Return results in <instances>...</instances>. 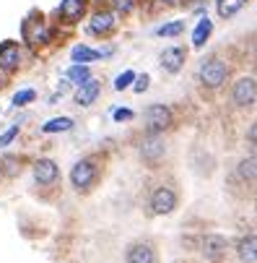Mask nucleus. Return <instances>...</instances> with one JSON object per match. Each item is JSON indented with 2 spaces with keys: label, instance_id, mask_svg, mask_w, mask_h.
Instances as JSON below:
<instances>
[{
  "label": "nucleus",
  "instance_id": "f8f14e48",
  "mask_svg": "<svg viewBox=\"0 0 257 263\" xmlns=\"http://www.w3.org/2000/svg\"><path fill=\"white\" fill-rule=\"evenodd\" d=\"M99 94H101V84H99L96 79H89V81L78 84V91H76V102H78L81 107H89V104H94V102L99 99Z\"/></svg>",
  "mask_w": 257,
  "mask_h": 263
},
{
  "label": "nucleus",
  "instance_id": "1a4fd4ad",
  "mask_svg": "<svg viewBox=\"0 0 257 263\" xmlns=\"http://www.w3.org/2000/svg\"><path fill=\"white\" fill-rule=\"evenodd\" d=\"M159 63H161V68H164L166 73H179L182 68H185V63H187V50L179 47V45L166 47V50L159 55Z\"/></svg>",
  "mask_w": 257,
  "mask_h": 263
},
{
  "label": "nucleus",
  "instance_id": "a878e982",
  "mask_svg": "<svg viewBox=\"0 0 257 263\" xmlns=\"http://www.w3.org/2000/svg\"><path fill=\"white\" fill-rule=\"evenodd\" d=\"M34 97H36V91H34V89H26V91H18V94L13 97V104H16V107H24L26 102H34Z\"/></svg>",
  "mask_w": 257,
  "mask_h": 263
},
{
  "label": "nucleus",
  "instance_id": "cd10ccee",
  "mask_svg": "<svg viewBox=\"0 0 257 263\" xmlns=\"http://www.w3.org/2000/svg\"><path fill=\"white\" fill-rule=\"evenodd\" d=\"M16 136H18V125H13L11 130H6L3 136H0V146H8V143H11Z\"/></svg>",
  "mask_w": 257,
  "mask_h": 263
},
{
  "label": "nucleus",
  "instance_id": "412c9836",
  "mask_svg": "<svg viewBox=\"0 0 257 263\" xmlns=\"http://www.w3.org/2000/svg\"><path fill=\"white\" fill-rule=\"evenodd\" d=\"M70 128H73V120H70V118H55V120H50V123L42 125L45 133H65V130H70Z\"/></svg>",
  "mask_w": 257,
  "mask_h": 263
},
{
  "label": "nucleus",
  "instance_id": "0eeeda50",
  "mask_svg": "<svg viewBox=\"0 0 257 263\" xmlns=\"http://www.w3.org/2000/svg\"><path fill=\"white\" fill-rule=\"evenodd\" d=\"M115 29H117V13L109 8H99L89 21V34L94 36H109Z\"/></svg>",
  "mask_w": 257,
  "mask_h": 263
},
{
  "label": "nucleus",
  "instance_id": "7ed1b4c3",
  "mask_svg": "<svg viewBox=\"0 0 257 263\" xmlns=\"http://www.w3.org/2000/svg\"><path fill=\"white\" fill-rule=\"evenodd\" d=\"M229 99L237 109H249L257 102V79H252V76L237 79L229 89Z\"/></svg>",
  "mask_w": 257,
  "mask_h": 263
},
{
  "label": "nucleus",
  "instance_id": "f257e3e1",
  "mask_svg": "<svg viewBox=\"0 0 257 263\" xmlns=\"http://www.w3.org/2000/svg\"><path fill=\"white\" fill-rule=\"evenodd\" d=\"M231 76V65L224 55H208L203 63H200V70H198V81H200V89L205 91H218L224 89L226 81Z\"/></svg>",
  "mask_w": 257,
  "mask_h": 263
},
{
  "label": "nucleus",
  "instance_id": "2eb2a0df",
  "mask_svg": "<svg viewBox=\"0 0 257 263\" xmlns=\"http://www.w3.org/2000/svg\"><path fill=\"white\" fill-rule=\"evenodd\" d=\"M247 6V0H216V13L218 18H234L242 8Z\"/></svg>",
  "mask_w": 257,
  "mask_h": 263
},
{
  "label": "nucleus",
  "instance_id": "20e7f679",
  "mask_svg": "<svg viewBox=\"0 0 257 263\" xmlns=\"http://www.w3.org/2000/svg\"><path fill=\"white\" fill-rule=\"evenodd\" d=\"M138 154H140V159L145 162V164H159L161 159H164V154H166V143H164V138H161V133H145L143 138H140V146H138Z\"/></svg>",
  "mask_w": 257,
  "mask_h": 263
},
{
  "label": "nucleus",
  "instance_id": "b1692460",
  "mask_svg": "<svg viewBox=\"0 0 257 263\" xmlns=\"http://www.w3.org/2000/svg\"><path fill=\"white\" fill-rule=\"evenodd\" d=\"M112 8L117 16H127L135 11V0H112Z\"/></svg>",
  "mask_w": 257,
  "mask_h": 263
},
{
  "label": "nucleus",
  "instance_id": "39448f33",
  "mask_svg": "<svg viewBox=\"0 0 257 263\" xmlns=\"http://www.w3.org/2000/svg\"><path fill=\"white\" fill-rule=\"evenodd\" d=\"M174 123V112L172 107L166 104H151L148 109H145V128H148L151 133H164L169 130Z\"/></svg>",
  "mask_w": 257,
  "mask_h": 263
},
{
  "label": "nucleus",
  "instance_id": "5701e85b",
  "mask_svg": "<svg viewBox=\"0 0 257 263\" xmlns=\"http://www.w3.org/2000/svg\"><path fill=\"white\" fill-rule=\"evenodd\" d=\"M182 31H185V24H182V21H174V24H166V26H159L156 29L159 36H177Z\"/></svg>",
  "mask_w": 257,
  "mask_h": 263
},
{
  "label": "nucleus",
  "instance_id": "6ab92c4d",
  "mask_svg": "<svg viewBox=\"0 0 257 263\" xmlns=\"http://www.w3.org/2000/svg\"><path fill=\"white\" fill-rule=\"evenodd\" d=\"M101 52L99 50H91L86 45H78L76 50H73V63H91V60H99Z\"/></svg>",
  "mask_w": 257,
  "mask_h": 263
},
{
  "label": "nucleus",
  "instance_id": "9d476101",
  "mask_svg": "<svg viewBox=\"0 0 257 263\" xmlns=\"http://www.w3.org/2000/svg\"><path fill=\"white\" fill-rule=\"evenodd\" d=\"M125 263H159V253L151 242H133L125 253Z\"/></svg>",
  "mask_w": 257,
  "mask_h": 263
},
{
  "label": "nucleus",
  "instance_id": "7c9ffc66",
  "mask_svg": "<svg viewBox=\"0 0 257 263\" xmlns=\"http://www.w3.org/2000/svg\"><path fill=\"white\" fill-rule=\"evenodd\" d=\"M130 118H133L130 109H117V112H115V120H130Z\"/></svg>",
  "mask_w": 257,
  "mask_h": 263
},
{
  "label": "nucleus",
  "instance_id": "c756f323",
  "mask_svg": "<svg viewBox=\"0 0 257 263\" xmlns=\"http://www.w3.org/2000/svg\"><path fill=\"white\" fill-rule=\"evenodd\" d=\"M135 81H138L135 84V91L138 94H143L145 89H148V76H145V73H143V76H135Z\"/></svg>",
  "mask_w": 257,
  "mask_h": 263
},
{
  "label": "nucleus",
  "instance_id": "473e14b6",
  "mask_svg": "<svg viewBox=\"0 0 257 263\" xmlns=\"http://www.w3.org/2000/svg\"><path fill=\"white\" fill-rule=\"evenodd\" d=\"M179 0H161V6H166V8H172V6H177Z\"/></svg>",
  "mask_w": 257,
  "mask_h": 263
},
{
  "label": "nucleus",
  "instance_id": "9b49d317",
  "mask_svg": "<svg viewBox=\"0 0 257 263\" xmlns=\"http://www.w3.org/2000/svg\"><path fill=\"white\" fill-rule=\"evenodd\" d=\"M86 6H89V0H62L60 8H57V16L68 24H76L86 13Z\"/></svg>",
  "mask_w": 257,
  "mask_h": 263
},
{
  "label": "nucleus",
  "instance_id": "ddd939ff",
  "mask_svg": "<svg viewBox=\"0 0 257 263\" xmlns=\"http://www.w3.org/2000/svg\"><path fill=\"white\" fill-rule=\"evenodd\" d=\"M21 63V47L16 42H3L0 45V68H6L8 73L16 70Z\"/></svg>",
  "mask_w": 257,
  "mask_h": 263
},
{
  "label": "nucleus",
  "instance_id": "a211bd4d",
  "mask_svg": "<svg viewBox=\"0 0 257 263\" xmlns=\"http://www.w3.org/2000/svg\"><path fill=\"white\" fill-rule=\"evenodd\" d=\"M210 31H213V21H210V18H200L198 26H195V31H192V45H195V47H203V45L208 42Z\"/></svg>",
  "mask_w": 257,
  "mask_h": 263
},
{
  "label": "nucleus",
  "instance_id": "f3484780",
  "mask_svg": "<svg viewBox=\"0 0 257 263\" xmlns=\"http://www.w3.org/2000/svg\"><path fill=\"white\" fill-rule=\"evenodd\" d=\"M203 250H205L208 258H221V255L226 253V240H224V237H218V235H210V237H205Z\"/></svg>",
  "mask_w": 257,
  "mask_h": 263
},
{
  "label": "nucleus",
  "instance_id": "4468645a",
  "mask_svg": "<svg viewBox=\"0 0 257 263\" xmlns=\"http://www.w3.org/2000/svg\"><path fill=\"white\" fill-rule=\"evenodd\" d=\"M237 258L242 263H257V235H247L237 242Z\"/></svg>",
  "mask_w": 257,
  "mask_h": 263
},
{
  "label": "nucleus",
  "instance_id": "aec40b11",
  "mask_svg": "<svg viewBox=\"0 0 257 263\" xmlns=\"http://www.w3.org/2000/svg\"><path fill=\"white\" fill-rule=\"evenodd\" d=\"M68 79H70V81H76V84H83V81L91 79V70H89L86 63H76V65L68 70Z\"/></svg>",
  "mask_w": 257,
  "mask_h": 263
},
{
  "label": "nucleus",
  "instance_id": "f03ea898",
  "mask_svg": "<svg viewBox=\"0 0 257 263\" xmlns=\"http://www.w3.org/2000/svg\"><path fill=\"white\" fill-rule=\"evenodd\" d=\"M96 180H99V162L94 157L81 159L76 167L70 170V185L76 187L78 193H89L91 187L96 185Z\"/></svg>",
  "mask_w": 257,
  "mask_h": 263
},
{
  "label": "nucleus",
  "instance_id": "393cba45",
  "mask_svg": "<svg viewBox=\"0 0 257 263\" xmlns=\"http://www.w3.org/2000/svg\"><path fill=\"white\" fill-rule=\"evenodd\" d=\"M133 81H135V73H133V70H125L122 76H117V81H115V89H117V91H122V89H127Z\"/></svg>",
  "mask_w": 257,
  "mask_h": 263
},
{
  "label": "nucleus",
  "instance_id": "bb28decb",
  "mask_svg": "<svg viewBox=\"0 0 257 263\" xmlns=\"http://www.w3.org/2000/svg\"><path fill=\"white\" fill-rule=\"evenodd\" d=\"M247 143L257 152V120H254V123L249 125V130H247Z\"/></svg>",
  "mask_w": 257,
  "mask_h": 263
},
{
  "label": "nucleus",
  "instance_id": "2f4dec72",
  "mask_svg": "<svg viewBox=\"0 0 257 263\" xmlns=\"http://www.w3.org/2000/svg\"><path fill=\"white\" fill-rule=\"evenodd\" d=\"M8 76H11V73H8L6 68H0V89H3V86L8 84Z\"/></svg>",
  "mask_w": 257,
  "mask_h": 263
},
{
  "label": "nucleus",
  "instance_id": "6e6552de",
  "mask_svg": "<svg viewBox=\"0 0 257 263\" xmlns=\"http://www.w3.org/2000/svg\"><path fill=\"white\" fill-rule=\"evenodd\" d=\"M34 180H36V185L50 187L60 180V167L52 159H36L34 162Z\"/></svg>",
  "mask_w": 257,
  "mask_h": 263
},
{
  "label": "nucleus",
  "instance_id": "dca6fc26",
  "mask_svg": "<svg viewBox=\"0 0 257 263\" xmlns=\"http://www.w3.org/2000/svg\"><path fill=\"white\" fill-rule=\"evenodd\" d=\"M239 177H242L247 185H257V154L244 157V159L239 162Z\"/></svg>",
  "mask_w": 257,
  "mask_h": 263
},
{
  "label": "nucleus",
  "instance_id": "423d86ee",
  "mask_svg": "<svg viewBox=\"0 0 257 263\" xmlns=\"http://www.w3.org/2000/svg\"><path fill=\"white\" fill-rule=\"evenodd\" d=\"M148 206L156 216H166L177 209V193L169 185H159V187H154V193L148 198Z\"/></svg>",
  "mask_w": 257,
  "mask_h": 263
},
{
  "label": "nucleus",
  "instance_id": "c85d7f7f",
  "mask_svg": "<svg viewBox=\"0 0 257 263\" xmlns=\"http://www.w3.org/2000/svg\"><path fill=\"white\" fill-rule=\"evenodd\" d=\"M249 58H252V63L257 65V31L249 36Z\"/></svg>",
  "mask_w": 257,
  "mask_h": 263
},
{
  "label": "nucleus",
  "instance_id": "4be33fe9",
  "mask_svg": "<svg viewBox=\"0 0 257 263\" xmlns=\"http://www.w3.org/2000/svg\"><path fill=\"white\" fill-rule=\"evenodd\" d=\"M0 164L6 167V170H0V172H6L8 177H16V175L21 172V159H18V157H6Z\"/></svg>",
  "mask_w": 257,
  "mask_h": 263
}]
</instances>
